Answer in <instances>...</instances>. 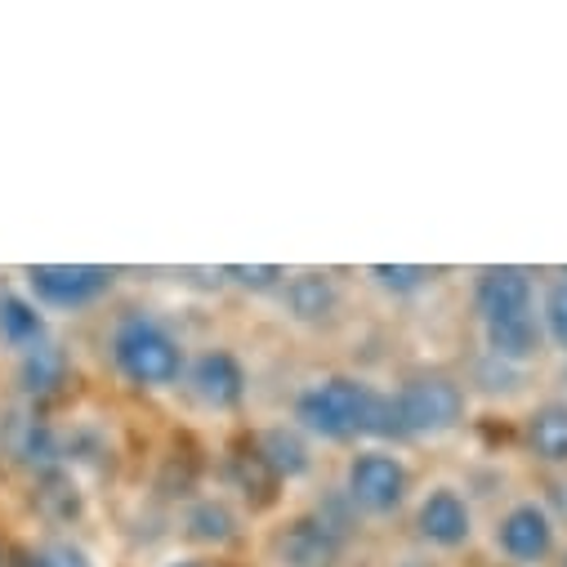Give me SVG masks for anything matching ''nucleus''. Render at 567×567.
<instances>
[{
	"label": "nucleus",
	"instance_id": "nucleus-21",
	"mask_svg": "<svg viewBox=\"0 0 567 567\" xmlns=\"http://www.w3.org/2000/svg\"><path fill=\"white\" fill-rule=\"evenodd\" d=\"M554 567H567V549H563V554H558V563H554Z\"/></svg>",
	"mask_w": 567,
	"mask_h": 567
},
{
	"label": "nucleus",
	"instance_id": "nucleus-10",
	"mask_svg": "<svg viewBox=\"0 0 567 567\" xmlns=\"http://www.w3.org/2000/svg\"><path fill=\"white\" fill-rule=\"evenodd\" d=\"M277 567H340L344 563V532L322 514H300L281 523L272 536Z\"/></svg>",
	"mask_w": 567,
	"mask_h": 567
},
{
	"label": "nucleus",
	"instance_id": "nucleus-17",
	"mask_svg": "<svg viewBox=\"0 0 567 567\" xmlns=\"http://www.w3.org/2000/svg\"><path fill=\"white\" fill-rule=\"evenodd\" d=\"M540 331L545 349L567 358V268L540 281Z\"/></svg>",
	"mask_w": 567,
	"mask_h": 567
},
{
	"label": "nucleus",
	"instance_id": "nucleus-20",
	"mask_svg": "<svg viewBox=\"0 0 567 567\" xmlns=\"http://www.w3.org/2000/svg\"><path fill=\"white\" fill-rule=\"evenodd\" d=\"M162 567H215L210 558H202V554H171Z\"/></svg>",
	"mask_w": 567,
	"mask_h": 567
},
{
	"label": "nucleus",
	"instance_id": "nucleus-5",
	"mask_svg": "<svg viewBox=\"0 0 567 567\" xmlns=\"http://www.w3.org/2000/svg\"><path fill=\"white\" fill-rule=\"evenodd\" d=\"M393 439L443 443L470 420V389L443 371H415L389 389Z\"/></svg>",
	"mask_w": 567,
	"mask_h": 567
},
{
	"label": "nucleus",
	"instance_id": "nucleus-1",
	"mask_svg": "<svg viewBox=\"0 0 567 567\" xmlns=\"http://www.w3.org/2000/svg\"><path fill=\"white\" fill-rule=\"evenodd\" d=\"M291 424L313 447H362L393 443L389 389L358 371H327L291 393Z\"/></svg>",
	"mask_w": 567,
	"mask_h": 567
},
{
	"label": "nucleus",
	"instance_id": "nucleus-14",
	"mask_svg": "<svg viewBox=\"0 0 567 567\" xmlns=\"http://www.w3.org/2000/svg\"><path fill=\"white\" fill-rule=\"evenodd\" d=\"M0 344L19 358L50 344V318L23 296V287L0 291Z\"/></svg>",
	"mask_w": 567,
	"mask_h": 567
},
{
	"label": "nucleus",
	"instance_id": "nucleus-16",
	"mask_svg": "<svg viewBox=\"0 0 567 567\" xmlns=\"http://www.w3.org/2000/svg\"><path fill=\"white\" fill-rule=\"evenodd\" d=\"M362 277H367V287H375L389 300H420L424 291H434L439 268H424V264H371Z\"/></svg>",
	"mask_w": 567,
	"mask_h": 567
},
{
	"label": "nucleus",
	"instance_id": "nucleus-22",
	"mask_svg": "<svg viewBox=\"0 0 567 567\" xmlns=\"http://www.w3.org/2000/svg\"><path fill=\"white\" fill-rule=\"evenodd\" d=\"M0 567H6V554H0Z\"/></svg>",
	"mask_w": 567,
	"mask_h": 567
},
{
	"label": "nucleus",
	"instance_id": "nucleus-6",
	"mask_svg": "<svg viewBox=\"0 0 567 567\" xmlns=\"http://www.w3.org/2000/svg\"><path fill=\"white\" fill-rule=\"evenodd\" d=\"M487 540L505 567H554L563 554V518L545 496H514L492 518Z\"/></svg>",
	"mask_w": 567,
	"mask_h": 567
},
{
	"label": "nucleus",
	"instance_id": "nucleus-9",
	"mask_svg": "<svg viewBox=\"0 0 567 567\" xmlns=\"http://www.w3.org/2000/svg\"><path fill=\"white\" fill-rule=\"evenodd\" d=\"M197 411L206 415H237L250 398V367L237 349L228 344H206L197 353H188V371H184V384H179Z\"/></svg>",
	"mask_w": 567,
	"mask_h": 567
},
{
	"label": "nucleus",
	"instance_id": "nucleus-11",
	"mask_svg": "<svg viewBox=\"0 0 567 567\" xmlns=\"http://www.w3.org/2000/svg\"><path fill=\"white\" fill-rule=\"evenodd\" d=\"M272 300L281 305V313H287L296 327H313V331L331 327L344 309V291H340L336 272H327V268H300V272L291 268Z\"/></svg>",
	"mask_w": 567,
	"mask_h": 567
},
{
	"label": "nucleus",
	"instance_id": "nucleus-3",
	"mask_svg": "<svg viewBox=\"0 0 567 567\" xmlns=\"http://www.w3.org/2000/svg\"><path fill=\"white\" fill-rule=\"evenodd\" d=\"M107 362L134 393H171L184 384L188 344L166 318L148 309H125L107 327Z\"/></svg>",
	"mask_w": 567,
	"mask_h": 567
},
{
	"label": "nucleus",
	"instance_id": "nucleus-13",
	"mask_svg": "<svg viewBox=\"0 0 567 567\" xmlns=\"http://www.w3.org/2000/svg\"><path fill=\"white\" fill-rule=\"evenodd\" d=\"M523 447L545 470H567V398H540L523 415Z\"/></svg>",
	"mask_w": 567,
	"mask_h": 567
},
{
	"label": "nucleus",
	"instance_id": "nucleus-8",
	"mask_svg": "<svg viewBox=\"0 0 567 567\" xmlns=\"http://www.w3.org/2000/svg\"><path fill=\"white\" fill-rule=\"evenodd\" d=\"M116 287V268L107 264H32L23 268V296L45 313H85L107 300Z\"/></svg>",
	"mask_w": 567,
	"mask_h": 567
},
{
	"label": "nucleus",
	"instance_id": "nucleus-4",
	"mask_svg": "<svg viewBox=\"0 0 567 567\" xmlns=\"http://www.w3.org/2000/svg\"><path fill=\"white\" fill-rule=\"evenodd\" d=\"M415 470L398 443H362L340 465V501L353 518L389 523L411 509Z\"/></svg>",
	"mask_w": 567,
	"mask_h": 567
},
{
	"label": "nucleus",
	"instance_id": "nucleus-19",
	"mask_svg": "<svg viewBox=\"0 0 567 567\" xmlns=\"http://www.w3.org/2000/svg\"><path fill=\"white\" fill-rule=\"evenodd\" d=\"M37 563L41 567H99V558L72 536H54V540L37 545Z\"/></svg>",
	"mask_w": 567,
	"mask_h": 567
},
{
	"label": "nucleus",
	"instance_id": "nucleus-15",
	"mask_svg": "<svg viewBox=\"0 0 567 567\" xmlns=\"http://www.w3.org/2000/svg\"><path fill=\"white\" fill-rule=\"evenodd\" d=\"M184 536L202 549H224L237 540V514L228 509V501L210 496V501H197L188 514H184Z\"/></svg>",
	"mask_w": 567,
	"mask_h": 567
},
{
	"label": "nucleus",
	"instance_id": "nucleus-18",
	"mask_svg": "<svg viewBox=\"0 0 567 567\" xmlns=\"http://www.w3.org/2000/svg\"><path fill=\"white\" fill-rule=\"evenodd\" d=\"M287 272H291V268H281V264H255V268H246V264H224V268H219V277L228 281V287L250 291V296H277V287L287 281Z\"/></svg>",
	"mask_w": 567,
	"mask_h": 567
},
{
	"label": "nucleus",
	"instance_id": "nucleus-12",
	"mask_svg": "<svg viewBox=\"0 0 567 567\" xmlns=\"http://www.w3.org/2000/svg\"><path fill=\"white\" fill-rule=\"evenodd\" d=\"M255 465L272 478V483H300L313 474V443L296 430L291 420L281 424H264L255 434Z\"/></svg>",
	"mask_w": 567,
	"mask_h": 567
},
{
	"label": "nucleus",
	"instance_id": "nucleus-7",
	"mask_svg": "<svg viewBox=\"0 0 567 567\" xmlns=\"http://www.w3.org/2000/svg\"><path fill=\"white\" fill-rule=\"evenodd\" d=\"M411 536L430 554H465L478 540V509L452 478H430L411 496Z\"/></svg>",
	"mask_w": 567,
	"mask_h": 567
},
{
	"label": "nucleus",
	"instance_id": "nucleus-2",
	"mask_svg": "<svg viewBox=\"0 0 567 567\" xmlns=\"http://www.w3.org/2000/svg\"><path fill=\"white\" fill-rule=\"evenodd\" d=\"M474 305V327L501 367H532L545 353V331H540V281L527 268L496 264L483 268L470 287Z\"/></svg>",
	"mask_w": 567,
	"mask_h": 567
}]
</instances>
